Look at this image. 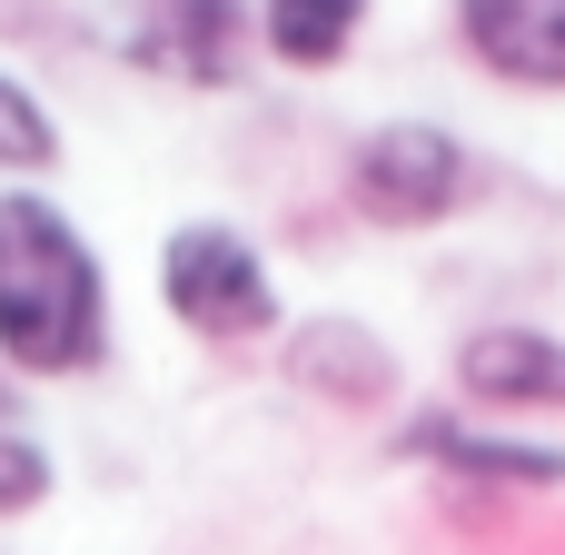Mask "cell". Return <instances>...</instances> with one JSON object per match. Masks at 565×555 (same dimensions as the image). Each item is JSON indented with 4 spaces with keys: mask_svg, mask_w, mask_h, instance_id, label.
<instances>
[{
    "mask_svg": "<svg viewBox=\"0 0 565 555\" xmlns=\"http://www.w3.org/2000/svg\"><path fill=\"white\" fill-rule=\"evenodd\" d=\"M99 338H109V298L89 238L40 189H0V357L20 377H70L99 357Z\"/></svg>",
    "mask_w": 565,
    "mask_h": 555,
    "instance_id": "1",
    "label": "cell"
},
{
    "mask_svg": "<svg viewBox=\"0 0 565 555\" xmlns=\"http://www.w3.org/2000/svg\"><path fill=\"white\" fill-rule=\"evenodd\" d=\"M159 298H169V318H179L189 338H218V348L278 328V288H268L258 248H248L228 218H189V228L159 248Z\"/></svg>",
    "mask_w": 565,
    "mask_h": 555,
    "instance_id": "2",
    "label": "cell"
},
{
    "mask_svg": "<svg viewBox=\"0 0 565 555\" xmlns=\"http://www.w3.org/2000/svg\"><path fill=\"white\" fill-rule=\"evenodd\" d=\"M348 199L367 228H437L467 209V149L437 119H387L348 159Z\"/></svg>",
    "mask_w": 565,
    "mask_h": 555,
    "instance_id": "3",
    "label": "cell"
},
{
    "mask_svg": "<svg viewBox=\"0 0 565 555\" xmlns=\"http://www.w3.org/2000/svg\"><path fill=\"white\" fill-rule=\"evenodd\" d=\"M238 40H248V10L238 0H129L119 10V50L159 79H238Z\"/></svg>",
    "mask_w": 565,
    "mask_h": 555,
    "instance_id": "4",
    "label": "cell"
},
{
    "mask_svg": "<svg viewBox=\"0 0 565 555\" xmlns=\"http://www.w3.org/2000/svg\"><path fill=\"white\" fill-rule=\"evenodd\" d=\"M457 30L497 79L565 89V0H457Z\"/></svg>",
    "mask_w": 565,
    "mask_h": 555,
    "instance_id": "5",
    "label": "cell"
},
{
    "mask_svg": "<svg viewBox=\"0 0 565 555\" xmlns=\"http://www.w3.org/2000/svg\"><path fill=\"white\" fill-rule=\"evenodd\" d=\"M457 387L477 407H565V338H546V328H477L457 348Z\"/></svg>",
    "mask_w": 565,
    "mask_h": 555,
    "instance_id": "6",
    "label": "cell"
},
{
    "mask_svg": "<svg viewBox=\"0 0 565 555\" xmlns=\"http://www.w3.org/2000/svg\"><path fill=\"white\" fill-rule=\"evenodd\" d=\"M288 377L318 387V397H338V407H377L397 387V348L377 328H358V318H308L288 338Z\"/></svg>",
    "mask_w": 565,
    "mask_h": 555,
    "instance_id": "7",
    "label": "cell"
},
{
    "mask_svg": "<svg viewBox=\"0 0 565 555\" xmlns=\"http://www.w3.org/2000/svg\"><path fill=\"white\" fill-rule=\"evenodd\" d=\"M407 447L437 457V467L497 477V487H565V447H516V437H487V427H457V417H417Z\"/></svg>",
    "mask_w": 565,
    "mask_h": 555,
    "instance_id": "8",
    "label": "cell"
},
{
    "mask_svg": "<svg viewBox=\"0 0 565 555\" xmlns=\"http://www.w3.org/2000/svg\"><path fill=\"white\" fill-rule=\"evenodd\" d=\"M358 20H367V0H268L258 10V30H268V50L288 70H338L348 40H358Z\"/></svg>",
    "mask_w": 565,
    "mask_h": 555,
    "instance_id": "9",
    "label": "cell"
},
{
    "mask_svg": "<svg viewBox=\"0 0 565 555\" xmlns=\"http://www.w3.org/2000/svg\"><path fill=\"white\" fill-rule=\"evenodd\" d=\"M50 497V447L30 437V417L10 407V387H0V516H30Z\"/></svg>",
    "mask_w": 565,
    "mask_h": 555,
    "instance_id": "10",
    "label": "cell"
},
{
    "mask_svg": "<svg viewBox=\"0 0 565 555\" xmlns=\"http://www.w3.org/2000/svg\"><path fill=\"white\" fill-rule=\"evenodd\" d=\"M50 159H60V129H50L40 89L0 70V169H50Z\"/></svg>",
    "mask_w": 565,
    "mask_h": 555,
    "instance_id": "11",
    "label": "cell"
}]
</instances>
